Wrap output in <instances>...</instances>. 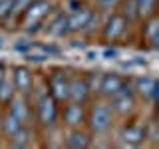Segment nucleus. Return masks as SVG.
Returning <instances> with one entry per match:
<instances>
[{
    "label": "nucleus",
    "mask_w": 159,
    "mask_h": 149,
    "mask_svg": "<svg viewBox=\"0 0 159 149\" xmlns=\"http://www.w3.org/2000/svg\"><path fill=\"white\" fill-rule=\"evenodd\" d=\"M0 48H2V38H0Z\"/></svg>",
    "instance_id": "7c9ffc66"
},
{
    "label": "nucleus",
    "mask_w": 159,
    "mask_h": 149,
    "mask_svg": "<svg viewBox=\"0 0 159 149\" xmlns=\"http://www.w3.org/2000/svg\"><path fill=\"white\" fill-rule=\"evenodd\" d=\"M66 145L72 147V149H86V147H89V135L84 133V131H80L76 127L70 133V137L66 139Z\"/></svg>",
    "instance_id": "dca6fc26"
},
{
    "label": "nucleus",
    "mask_w": 159,
    "mask_h": 149,
    "mask_svg": "<svg viewBox=\"0 0 159 149\" xmlns=\"http://www.w3.org/2000/svg\"><path fill=\"white\" fill-rule=\"evenodd\" d=\"M38 119L42 125H54L58 119V99L52 93H44L38 99Z\"/></svg>",
    "instance_id": "7ed1b4c3"
},
{
    "label": "nucleus",
    "mask_w": 159,
    "mask_h": 149,
    "mask_svg": "<svg viewBox=\"0 0 159 149\" xmlns=\"http://www.w3.org/2000/svg\"><path fill=\"white\" fill-rule=\"evenodd\" d=\"M30 2H32V0H12V8H10L8 18H14V16L24 14V10L30 6Z\"/></svg>",
    "instance_id": "5701e85b"
},
{
    "label": "nucleus",
    "mask_w": 159,
    "mask_h": 149,
    "mask_svg": "<svg viewBox=\"0 0 159 149\" xmlns=\"http://www.w3.org/2000/svg\"><path fill=\"white\" fill-rule=\"evenodd\" d=\"M10 103H12V106H10V111L14 113V115H16L20 121L24 123V125H26L28 123V119H30V109H28V103H26V99H24L22 96L20 97H16V99H10Z\"/></svg>",
    "instance_id": "ddd939ff"
},
{
    "label": "nucleus",
    "mask_w": 159,
    "mask_h": 149,
    "mask_svg": "<svg viewBox=\"0 0 159 149\" xmlns=\"http://www.w3.org/2000/svg\"><path fill=\"white\" fill-rule=\"evenodd\" d=\"M111 125V107L107 103H96L89 111V127L93 133H106Z\"/></svg>",
    "instance_id": "f03ea898"
},
{
    "label": "nucleus",
    "mask_w": 159,
    "mask_h": 149,
    "mask_svg": "<svg viewBox=\"0 0 159 149\" xmlns=\"http://www.w3.org/2000/svg\"><path fill=\"white\" fill-rule=\"evenodd\" d=\"M143 36H145L147 42H151L153 48H157V44H159V20L155 18V14L149 16V22L143 26Z\"/></svg>",
    "instance_id": "4468645a"
},
{
    "label": "nucleus",
    "mask_w": 159,
    "mask_h": 149,
    "mask_svg": "<svg viewBox=\"0 0 159 149\" xmlns=\"http://www.w3.org/2000/svg\"><path fill=\"white\" fill-rule=\"evenodd\" d=\"M14 50H18V52H30L32 50V42H18V44H14Z\"/></svg>",
    "instance_id": "393cba45"
},
{
    "label": "nucleus",
    "mask_w": 159,
    "mask_h": 149,
    "mask_svg": "<svg viewBox=\"0 0 159 149\" xmlns=\"http://www.w3.org/2000/svg\"><path fill=\"white\" fill-rule=\"evenodd\" d=\"M99 4H102V8H113L119 0H98Z\"/></svg>",
    "instance_id": "a878e982"
},
{
    "label": "nucleus",
    "mask_w": 159,
    "mask_h": 149,
    "mask_svg": "<svg viewBox=\"0 0 159 149\" xmlns=\"http://www.w3.org/2000/svg\"><path fill=\"white\" fill-rule=\"evenodd\" d=\"M125 26H127V20L123 18V14H113L111 18L107 20V24L103 26V38L107 42H113L125 32Z\"/></svg>",
    "instance_id": "423d86ee"
},
{
    "label": "nucleus",
    "mask_w": 159,
    "mask_h": 149,
    "mask_svg": "<svg viewBox=\"0 0 159 149\" xmlns=\"http://www.w3.org/2000/svg\"><path fill=\"white\" fill-rule=\"evenodd\" d=\"M12 82H14V88H16L22 96H26V93H30V89H32V74H30L28 68L20 66V68L14 70Z\"/></svg>",
    "instance_id": "9d476101"
},
{
    "label": "nucleus",
    "mask_w": 159,
    "mask_h": 149,
    "mask_svg": "<svg viewBox=\"0 0 159 149\" xmlns=\"http://www.w3.org/2000/svg\"><path fill=\"white\" fill-rule=\"evenodd\" d=\"M103 56H106V58H116V56H117V50L107 48V50H103Z\"/></svg>",
    "instance_id": "cd10ccee"
},
{
    "label": "nucleus",
    "mask_w": 159,
    "mask_h": 149,
    "mask_svg": "<svg viewBox=\"0 0 159 149\" xmlns=\"http://www.w3.org/2000/svg\"><path fill=\"white\" fill-rule=\"evenodd\" d=\"M14 92H16V88H14V82H6V78H4V82L0 84V102L8 103L10 99L14 97Z\"/></svg>",
    "instance_id": "4be33fe9"
},
{
    "label": "nucleus",
    "mask_w": 159,
    "mask_h": 149,
    "mask_svg": "<svg viewBox=\"0 0 159 149\" xmlns=\"http://www.w3.org/2000/svg\"><path fill=\"white\" fill-rule=\"evenodd\" d=\"M4 78H6V70H4V66L0 64V84L4 82Z\"/></svg>",
    "instance_id": "c85d7f7f"
},
{
    "label": "nucleus",
    "mask_w": 159,
    "mask_h": 149,
    "mask_svg": "<svg viewBox=\"0 0 159 149\" xmlns=\"http://www.w3.org/2000/svg\"><path fill=\"white\" fill-rule=\"evenodd\" d=\"M123 139H125L127 145H139V143L145 139V129L139 125H127L123 129Z\"/></svg>",
    "instance_id": "2eb2a0df"
},
{
    "label": "nucleus",
    "mask_w": 159,
    "mask_h": 149,
    "mask_svg": "<svg viewBox=\"0 0 159 149\" xmlns=\"http://www.w3.org/2000/svg\"><path fill=\"white\" fill-rule=\"evenodd\" d=\"M111 111L116 113H121V115H125V113H131L133 107H135V99H133V92L131 88L127 86V84H121V88H119V92L116 96H111Z\"/></svg>",
    "instance_id": "20e7f679"
},
{
    "label": "nucleus",
    "mask_w": 159,
    "mask_h": 149,
    "mask_svg": "<svg viewBox=\"0 0 159 149\" xmlns=\"http://www.w3.org/2000/svg\"><path fill=\"white\" fill-rule=\"evenodd\" d=\"M0 131H2V117H0Z\"/></svg>",
    "instance_id": "c756f323"
},
{
    "label": "nucleus",
    "mask_w": 159,
    "mask_h": 149,
    "mask_svg": "<svg viewBox=\"0 0 159 149\" xmlns=\"http://www.w3.org/2000/svg\"><path fill=\"white\" fill-rule=\"evenodd\" d=\"M22 125H24V123L20 121V119H18L16 115H14L12 111H8L6 115L2 117V131L6 133L8 137H12V135H14V133H16V131H18V129L22 127Z\"/></svg>",
    "instance_id": "a211bd4d"
},
{
    "label": "nucleus",
    "mask_w": 159,
    "mask_h": 149,
    "mask_svg": "<svg viewBox=\"0 0 159 149\" xmlns=\"http://www.w3.org/2000/svg\"><path fill=\"white\" fill-rule=\"evenodd\" d=\"M121 84H123V79L119 78L117 74H103L102 82H99V92H102L103 96L111 97V96H116V93L119 92Z\"/></svg>",
    "instance_id": "9b49d317"
},
{
    "label": "nucleus",
    "mask_w": 159,
    "mask_h": 149,
    "mask_svg": "<svg viewBox=\"0 0 159 149\" xmlns=\"http://www.w3.org/2000/svg\"><path fill=\"white\" fill-rule=\"evenodd\" d=\"M50 8H52V4L48 0H32L30 2V6L24 10V22L28 26V32H34L36 26H40V22L48 16Z\"/></svg>",
    "instance_id": "f257e3e1"
},
{
    "label": "nucleus",
    "mask_w": 159,
    "mask_h": 149,
    "mask_svg": "<svg viewBox=\"0 0 159 149\" xmlns=\"http://www.w3.org/2000/svg\"><path fill=\"white\" fill-rule=\"evenodd\" d=\"M48 32L52 34V36H66V34H70V28H68V16H64V14H60V16L52 22V26L48 28Z\"/></svg>",
    "instance_id": "6ab92c4d"
},
{
    "label": "nucleus",
    "mask_w": 159,
    "mask_h": 149,
    "mask_svg": "<svg viewBox=\"0 0 159 149\" xmlns=\"http://www.w3.org/2000/svg\"><path fill=\"white\" fill-rule=\"evenodd\" d=\"M93 18V12L89 8H80L68 16V28L70 32H80L89 26V20Z\"/></svg>",
    "instance_id": "1a4fd4ad"
},
{
    "label": "nucleus",
    "mask_w": 159,
    "mask_h": 149,
    "mask_svg": "<svg viewBox=\"0 0 159 149\" xmlns=\"http://www.w3.org/2000/svg\"><path fill=\"white\" fill-rule=\"evenodd\" d=\"M10 8H12V0H0V20L8 18Z\"/></svg>",
    "instance_id": "b1692460"
},
{
    "label": "nucleus",
    "mask_w": 159,
    "mask_h": 149,
    "mask_svg": "<svg viewBox=\"0 0 159 149\" xmlns=\"http://www.w3.org/2000/svg\"><path fill=\"white\" fill-rule=\"evenodd\" d=\"M123 18L127 20V22H135L139 20V10H137V2L135 0H127L125 4H123Z\"/></svg>",
    "instance_id": "aec40b11"
},
{
    "label": "nucleus",
    "mask_w": 159,
    "mask_h": 149,
    "mask_svg": "<svg viewBox=\"0 0 159 149\" xmlns=\"http://www.w3.org/2000/svg\"><path fill=\"white\" fill-rule=\"evenodd\" d=\"M89 97V86L86 78H72L70 79V102L86 103Z\"/></svg>",
    "instance_id": "6e6552de"
},
{
    "label": "nucleus",
    "mask_w": 159,
    "mask_h": 149,
    "mask_svg": "<svg viewBox=\"0 0 159 149\" xmlns=\"http://www.w3.org/2000/svg\"><path fill=\"white\" fill-rule=\"evenodd\" d=\"M135 89L141 93L143 97H147V99H151V102H155L157 92H159V86H157V82H155L153 78H139Z\"/></svg>",
    "instance_id": "f8f14e48"
},
{
    "label": "nucleus",
    "mask_w": 159,
    "mask_h": 149,
    "mask_svg": "<svg viewBox=\"0 0 159 149\" xmlns=\"http://www.w3.org/2000/svg\"><path fill=\"white\" fill-rule=\"evenodd\" d=\"M30 141H32V131H30L26 125H22L12 137H10V147H28Z\"/></svg>",
    "instance_id": "f3484780"
},
{
    "label": "nucleus",
    "mask_w": 159,
    "mask_h": 149,
    "mask_svg": "<svg viewBox=\"0 0 159 149\" xmlns=\"http://www.w3.org/2000/svg\"><path fill=\"white\" fill-rule=\"evenodd\" d=\"M80 8H82V2H80V0H70V12H76Z\"/></svg>",
    "instance_id": "bb28decb"
},
{
    "label": "nucleus",
    "mask_w": 159,
    "mask_h": 149,
    "mask_svg": "<svg viewBox=\"0 0 159 149\" xmlns=\"http://www.w3.org/2000/svg\"><path fill=\"white\" fill-rule=\"evenodd\" d=\"M64 121L66 125H70L72 129L80 127L84 121H86V111H84V103H76L70 102L66 107H64Z\"/></svg>",
    "instance_id": "0eeeda50"
},
{
    "label": "nucleus",
    "mask_w": 159,
    "mask_h": 149,
    "mask_svg": "<svg viewBox=\"0 0 159 149\" xmlns=\"http://www.w3.org/2000/svg\"><path fill=\"white\" fill-rule=\"evenodd\" d=\"M137 2V10H139V16L149 18L155 14V0H135Z\"/></svg>",
    "instance_id": "412c9836"
},
{
    "label": "nucleus",
    "mask_w": 159,
    "mask_h": 149,
    "mask_svg": "<svg viewBox=\"0 0 159 149\" xmlns=\"http://www.w3.org/2000/svg\"><path fill=\"white\" fill-rule=\"evenodd\" d=\"M50 93L58 99V102H68L70 97V79L64 72H54L48 79Z\"/></svg>",
    "instance_id": "39448f33"
}]
</instances>
